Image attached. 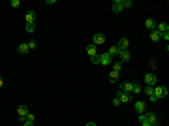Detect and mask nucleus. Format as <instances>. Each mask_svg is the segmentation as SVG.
I'll list each match as a JSON object with an SVG mask.
<instances>
[{
	"label": "nucleus",
	"instance_id": "obj_1",
	"mask_svg": "<svg viewBox=\"0 0 169 126\" xmlns=\"http://www.w3.org/2000/svg\"><path fill=\"white\" fill-rule=\"evenodd\" d=\"M139 122H141V126H158V117L154 113H141Z\"/></svg>",
	"mask_w": 169,
	"mask_h": 126
},
{
	"label": "nucleus",
	"instance_id": "obj_2",
	"mask_svg": "<svg viewBox=\"0 0 169 126\" xmlns=\"http://www.w3.org/2000/svg\"><path fill=\"white\" fill-rule=\"evenodd\" d=\"M154 96H156V100L165 98V96H167V89H165V87H160V85H154Z\"/></svg>",
	"mask_w": 169,
	"mask_h": 126
},
{
	"label": "nucleus",
	"instance_id": "obj_3",
	"mask_svg": "<svg viewBox=\"0 0 169 126\" xmlns=\"http://www.w3.org/2000/svg\"><path fill=\"white\" fill-rule=\"evenodd\" d=\"M98 60H100V64H103V66H109V64H113V59H111L107 53L98 55Z\"/></svg>",
	"mask_w": 169,
	"mask_h": 126
},
{
	"label": "nucleus",
	"instance_id": "obj_4",
	"mask_svg": "<svg viewBox=\"0 0 169 126\" xmlns=\"http://www.w3.org/2000/svg\"><path fill=\"white\" fill-rule=\"evenodd\" d=\"M92 43L98 47V45H102V43H105V36H103L102 32H98V34H94V38H92Z\"/></svg>",
	"mask_w": 169,
	"mask_h": 126
},
{
	"label": "nucleus",
	"instance_id": "obj_5",
	"mask_svg": "<svg viewBox=\"0 0 169 126\" xmlns=\"http://www.w3.org/2000/svg\"><path fill=\"white\" fill-rule=\"evenodd\" d=\"M28 113H30V111H28L27 105H19V107H17V115H19V119H21L23 122H25V117H27Z\"/></svg>",
	"mask_w": 169,
	"mask_h": 126
},
{
	"label": "nucleus",
	"instance_id": "obj_6",
	"mask_svg": "<svg viewBox=\"0 0 169 126\" xmlns=\"http://www.w3.org/2000/svg\"><path fill=\"white\" fill-rule=\"evenodd\" d=\"M156 81H158V79H156L154 73H150V72L145 73V83H147L148 87H154V85H156Z\"/></svg>",
	"mask_w": 169,
	"mask_h": 126
},
{
	"label": "nucleus",
	"instance_id": "obj_7",
	"mask_svg": "<svg viewBox=\"0 0 169 126\" xmlns=\"http://www.w3.org/2000/svg\"><path fill=\"white\" fill-rule=\"evenodd\" d=\"M116 47H118L120 51H128V47H130V41H128V38H120V41L116 43Z\"/></svg>",
	"mask_w": 169,
	"mask_h": 126
},
{
	"label": "nucleus",
	"instance_id": "obj_8",
	"mask_svg": "<svg viewBox=\"0 0 169 126\" xmlns=\"http://www.w3.org/2000/svg\"><path fill=\"white\" fill-rule=\"evenodd\" d=\"M86 55H88L90 59L98 57V49H96V45H94V43H88V47H86Z\"/></svg>",
	"mask_w": 169,
	"mask_h": 126
},
{
	"label": "nucleus",
	"instance_id": "obj_9",
	"mask_svg": "<svg viewBox=\"0 0 169 126\" xmlns=\"http://www.w3.org/2000/svg\"><path fill=\"white\" fill-rule=\"evenodd\" d=\"M156 30L160 34H165V32H169V25L167 23H156Z\"/></svg>",
	"mask_w": 169,
	"mask_h": 126
},
{
	"label": "nucleus",
	"instance_id": "obj_10",
	"mask_svg": "<svg viewBox=\"0 0 169 126\" xmlns=\"http://www.w3.org/2000/svg\"><path fill=\"white\" fill-rule=\"evenodd\" d=\"M145 94L150 98V102H156V96H154V87H145Z\"/></svg>",
	"mask_w": 169,
	"mask_h": 126
},
{
	"label": "nucleus",
	"instance_id": "obj_11",
	"mask_svg": "<svg viewBox=\"0 0 169 126\" xmlns=\"http://www.w3.org/2000/svg\"><path fill=\"white\" fill-rule=\"evenodd\" d=\"M122 0H115V2H113V11H115V13H120V11H122Z\"/></svg>",
	"mask_w": 169,
	"mask_h": 126
},
{
	"label": "nucleus",
	"instance_id": "obj_12",
	"mask_svg": "<svg viewBox=\"0 0 169 126\" xmlns=\"http://www.w3.org/2000/svg\"><path fill=\"white\" fill-rule=\"evenodd\" d=\"M145 109H147V104L145 102H135V111L141 115V113H145Z\"/></svg>",
	"mask_w": 169,
	"mask_h": 126
},
{
	"label": "nucleus",
	"instance_id": "obj_13",
	"mask_svg": "<svg viewBox=\"0 0 169 126\" xmlns=\"http://www.w3.org/2000/svg\"><path fill=\"white\" fill-rule=\"evenodd\" d=\"M130 59H132L130 51H120V62H128Z\"/></svg>",
	"mask_w": 169,
	"mask_h": 126
},
{
	"label": "nucleus",
	"instance_id": "obj_14",
	"mask_svg": "<svg viewBox=\"0 0 169 126\" xmlns=\"http://www.w3.org/2000/svg\"><path fill=\"white\" fill-rule=\"evenodd\" d=\"M145 27H147L150 32L156 30V21H154V19H147V21H145Z\"/></svg>",
	"mask_w": 169,
	"mask_h": 126
},
{
	"label": "nucleus",
	"instance_id": "obj_15",
	"mask_svg": "<svg viewBox=\"0 0 169 126\" xmlns=\"http://www.w3.org/2000/svg\"><path fill=\"white\" fill-rule=\"evenodd\" d=\"M107 55H109V57H111V59H113V57H116V55H120V49H118V47H116V45H113L111 49L107 51Z\"/></svg>",
	"mask_w": 169,
	"mask_h": 126
},
{
	"label": "nucleus",
	"instance_id": "obj_16",
	"mask_svg": "<svg viewBox=\"0 0 169 126\" xmlns=\"http://www.w3.org/2000/svg\"><path fill=\"white\" fill-rule=\"evenodd\" d=\"M150 40H152V41H160V40H162V34H160L158 30H152V32H150Z\"/></svg>",
	"mask_w": 169,
	"mask_h": 126
},
{
	"label": "nucleus",
	"instance_id": "obj_17",
	"mask_svg": "<svg viewBox=\"0 0 169 126\" xmlns=\"http://www.w3.org/2000/svg\"><path fill=\"white\" fill-rule=\"evenodd\" d=\"M17 51H19L21 55H27V53H28L30 49H28V45H27V43H21V45L17 47Z\"/></svg>",
	"mask_w": 169,
	"mask_h": 126
},
{
	"label": "nucleus",
	"instance_id": "obj_18",
	"mask_svg": "<svg viewBox=\"0 0 169 126\" xmlns=\"http://www.w3.org/2000/svg\"><path fill=\"white\" fill-rule=\"evenodd\" d=\"M120 70H122V62H120V60H115V62H113V72L120 73Z\"/></svg>",
	"mask_w": 169,
	"mask_h": 126
},
{
	"label": "nucleus",
	"instance_id": "obj_19",
	"mask_svg": "<svg viewBox=\"0 0 169 126\" xmlns=\"http://www.w3.org/2000/svg\"><path fill=\"white\" fill-rule=\"evenodd\" d=\"M25 19H27V23H34V19H36V13H34V11H28V13L25 15Z\"/></svg>",
	"mask_w": 169,
	"mask_h": 126
},
{
	"label": "nucleus",
	"instance_id": "obj_20",
	"mask_svg": "<svg viewBox=\"0 0 169 126\" xmlns=\"http://www.w3.org/2000/svg\"><path fill=\"white\" fill-rule=\"evenodd\" d=\"M34 30H36V25H34V23H27V32H28V34H32Z\"/></svg>",
	"mask_w": 169,
	"mask_h": 126
},
{
	"label": "nucleus",
	"instance_id": "obj_21",
	"mask_svg": "<svg viewBox=\"0 0 169 126\" xmlns=\"http://www.w3.org/2000/svg\"><path fill=\"white\" fill-rule=\"evenodd\" d=\"M118 77H120V73H118V72H113V70H111V73H109V79H111V81H116Z\"/></svg>",
	"mask_w": 169,
	"mask_h": 126
},
{
	"label": "nucleus",
	"instance_id": "obj_22",
	"mask_svg": "<svg viewBox=\"0 0 169 126\" xmlns=\"http://www.w3.org/2000/svg\"><path fill=\"white\" fill-rule=\"evenodd\" d=\"M141 90H143V87H139V85H135V83H134V90H132V94H139V92H141Z\"/></svg>",
	"mask_w": 169,
	"mask_h": 126
},
{
	"label": "nucleus",
	"instance_id": "obj_23",
	"mask_svg": "<svg viewBox=\"0 0 169 126\" xmlns=\"http://www.w3.org/2000/svg\"><path fill=\"white\" fill-rule=\"evenodd\" d=\"M28 49H36V47H38V41H34V40H30V41H28Z\"/></svg>",
	"mask_w": 169,
	"mask_h": 126
},
{
	"label": "nucleus",
	"instance_id": "obj_24",
	"mask_svg": "<svg viewBox=\"0 0 169 126\" xmlns=\"http://www.w3.org/2000/svg\"><path fill=\"white\" fill-rule=\"evenodd\" d=\"M34 115H32V113H28V115H27V117H25V122H34Z\"/></svg>",
	"mask_w": 169,
	"mask_h": 126
},
{
	"label": "nucleus",
	"instance_id": "obj_25",
	"mask_svg": "<svg viewBox=\"0 0 169 126\" xmlns=\"http://www.w3.org/2000/svg\"><path fill=\"white\" fill-rule=\"evenodd\" d=\"M122 8H132V0H122Z\"/></svg>",
	"mask_w": 169,
	"mask_h": 126
},
{
	"label": "nucleus",
	"instance_id": "obj_26",
	"mask_svg": "<svg viewBox=\"0 0 169 126\" xmlns=\"http://www.w3.org/2000/svg\"><path fill=\"white\" fill-rule=\"evenodd\" d=\"M19 6H21L19 0H11V8H19Z\"/></svg>",
	"mask_w": 169,
	"mask_h": 126
},
{
	"label": "nucleus",
	"instance_id": "obj_27",
	"mask_svg": "<svg viewBox=\"0 0 169 126\" xmlns=\"http://www.w3.org/2000/svg\"><path fill=\"white\" fill-rule=\"evenodd\" d=\"M162 40H164L165 43H167V41H169V32H165V34H162Z\"/></svg>",
	"mask_w": 169,
	"mask_h": 126
},
{
	"label": "nucleus",
	"instance_id": "obj_28",
	"mask_svg": "<svg viewBox=\"0 0 169 126\" xmlns=\"http://www.w3.org/2000/svg\"><path fill=\"white\" fill-rule=\"evenodd\" d=\"M23 126H34V122H25Z\"/></svg>",
	"mask_w": 169,
	"mask_h": 126
},
{
	"label": "nucleus",
	"instance_id": "obj_29",
	"mask_svg": "<svg viewBox=\"0 0 169 126\" xmlns=\"http://www.w3.org/2000/svg\"><path fill=\"white\" fill-rule=\"evenodd\" d=\"M86 126H96V124H94V122H88V124H86Z\"/></svg>",
	"mask_w": 169,
	"mask_h": 126
},
{
	"label": "nucleus",
	"instance_id": "obj_30",
	"mask_svg": "<svg viewBox=\"0 0 169 126\" xmlns=\"http://www.w3.org/2000/svg\"><path fill=\"white\" fill-rule=\"evenodd\" d=\"M2 83H4V81H2V77H0V87H2Z\"/></svg>",
	"mask_w": 169,
	"mask_h": 126
}]
</instances>
